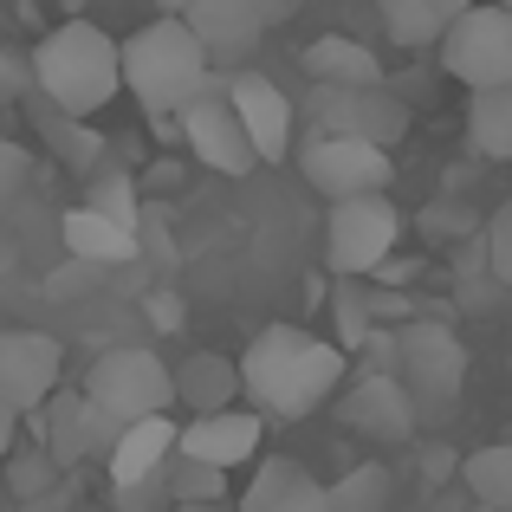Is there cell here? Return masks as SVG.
Masks as SVG:
<instances>
[{
  "mask_svg": "<svg viewBox=\"0 0 512 512\" xmlns=\"http://www.w3.org/2000/svg\"><path fill=\"white\" fill-rule=\"evenodd\" d=\"M234 363H240V402H253L260 415H279V422L318 415L350 370L344 350L305 325H260Z\"/></svg>",
  "mask_w": 512,
  "mask_h": 512,
  "instance_id": "6da1fadb",
  "label": "cell"
},
{
  "mask_svg": "<svg viewBox=\"0 0 512 512\" xmlns=\"http://www.w3.org/2000/svg\"><path fill=\"white\" fill-rule=\"evenodd\" d=\"M117 85L143 104L150 124H169L188 98L221 91V72L208 65L201 39L182 26V13H156L130 39H117Z\"/></svg>",
  "mask_w": 512,
  "mask_h": 512,
  "instance_id": "7a4b0ae2",
  "label": "cell"
},
{
  "mask_svg": "<svg viewBox=\"0 0 512 512\" xmlns=\"http://www.w3.org/2000/svg\"><path fill=\"white\" fill-rule=\"evenodd\" d=\"M33 91L46 104H59L65 117H98L117 98V39L98 20L72 13L33 46Z\"/></svg>",
  "mask_w": 512,
  "mask_h": 512,
  "instance_id": "3957f363",
  "label": "cell"
},
{
  "mask_svg": "<svg viewBox=\"0 0 512 512\" xmlns=\"http://www.w3.org/2000/svg\"><path fill=\"white\" fill-rule=\"evenodd\" d=\"M435 59L461 91L512 85V13L500 0H467V7L441 26Z\"/></svg>",
  "mask_w": 512,
  "mask_h": 512,
  "instance_id": "277c9868",
  "label": "cell"
},
{
  "mask_svg": "<svg viewBox=\"0 0 512 512\" xmlns=\"http://www.w3.org/2000/svg\"><path fill=\"white\" fill-rule=\"evenodd\" d=\"M402 240V208L383 195H344L331 201V221H325V266L338 279H370L376 266L396 253Z\"/></svg>",
  "mask_w": 512,
  "mask_h": 512,
  "instance_id": "5b68a950",
  "label": "cell"
},
{
  "mask_svg": "<svg viewBox=\"0 0 512 512\" xmlns=\"http://www.w3.org/2000/svg\"><path fill=\"white\" fill-rule=\"evenodd\" d=\"M383 350H389V363H396L389 376L409 389V402H448V396H461V383H467V344L454 338L441 318H415V325L389 331Z\"/></svg>",
  "mask_w": 512,
  "mask_h": 512,
  "instance_id": "8992f818",
  "label": "cell"
},
{
  "mask_svg": "<svg viewBox=\"0 0 512 512\" xmlns=\"http://www.w3.org/2000/svg\"><path fill=\"white\" fill-rule=\"evenodd\" d=\"M85 396L98 402V415H111L117 428L137 422V415L175 409V389H169V363L156 357L150 344H124V350H104L85 376Z\"/></svg>",
  "mask_w": 512,
  "mask_h": 512,
  "instance_id": "52a82bcc",
  "label": "cell"
},
{
  "mask_svg": "<svg viewBox=\"0 0 512 512\" xmlns=\"http://www.w3.org/2000/svg\"><path fill=\"white\" fill-rule=\"evenodd\" d=\"M305 124L389 150V143L409 137V104L389 91V78H376V85H318V91H305Z\"/></svg>",
  "mask_w": 512,
  "mask_h": 512,
  "instance_id": "ba28073f",
  "label": "cell"
},
{
  "mask_svg": "<svg viewBox=\"0 0 512 512\" xmlns=\"http://www.w3.org/2000/svg\"><path fill=\"white\" fill-rule=\"evenodd\" d=\"M305 169V182L318 188L325 201L344 195H383L396 182V163H389L383 143H363V137H338V130H312L305 150H292Z\"/></svg>",
  "mask_w": 512,
  "mask_h": 512,
  "instance_id": "9c48e42d",
  "label": "cell"
},
{
  "mask_svg": "<svg viewBox=\"0 0 512 512\" xmlns=\"http://www.w3.org/2000/svg\"><path fill=\"white\" fill-rule=\"evenodd\" d=\"M20 422H33V441L52 454L59 467H91V461H104L111 454V435H117V422L111 415H98V402L85 396V389H52L39 409H26Z\"/></svg>",
  "mask_w": 512,
  "mask_h": 512,
  "instance_id": "30bf717a",
  "label": "cell"
},
{
  "mask_svg": "<svg viewBox=\"0 0 512 512\" xmlns=\"http://www.w3.org/2000/svg\"><path fill=\"white\" fill-rule=\"evenodd\" d=\"M221 98L234 104V117H240V130H247L260 163H292V124H299V111H292V98L266 72H253V59L221 78Z\"/></svg>",
  "mask_w": 512,
  "mask_h": 512,
  "instance_id": "8fae6325",
  "label": "cell"
},
{
  "mask_svg": "<svg viewBox=\"0 0 512 512\" xmlns=\"http://www.w3.org/2000/svg\"><path fill=\"white\" fill-rule=\"evenodd\" d=\"M169 124L182 130L188 156H195L201 169H214V175H253V163H260V156H253V143H247V130H240V117H234V104H227L221 91L188 98Z\"/></svg>",
  "mask_w": 512,
  "mask_h": 512,
  "instance_id": "7c38bea8",
  "label": "cell"
},
{
  "mask_svg": "<svg viewBox=\"0 0 512 512\" xmlns=\"http://www.w3.org/2000/svg\"><path fill=\"white\" fill-rule=\"evenodd\" d=\"M65 383V344L46 331H0V402L13 415L39 409Z\"/></svg>",
  "mask_w": 512,
  "mask_h": 512,
  "instance_id": "4fadbf2b",
  "label": "cell"
},
{
  "mask_svg": "<svg viewBox=\"0 0 512 512\" xmlns=\"http://www.w3.org/2000/svg\"><path fill=\"white\" fill-rule=\"evenodd\" d=\"M260 441H266V415H260V409H240V402H227V409H208V415H188V422H175V454H201V461L227 467V474L253 467Z\"/></svg>",
  "mask_w": 512,
  "mask_h": 512,
  "instance_id": "5bb4252c",
  "label": "cell"
},
{
  "mask_svg": "<svg viewBox=\"0 0 512 512\" xmlns=\"http://www.w3.org/2000/svg\"><path fill=\"white\" fill-rule=\"evenodd\" d=\"M175 13H182V26L201 39V52H208L214 72H234V65L253 59V46H260V13H253V0H175Z\"/></svg>",
  "mask_w": 512,
  "mask_h": 512,
  "instance_id": "9a60e30c",
  "label": "cell"
},
{
  "mask_svg": "<svg viewBox=\"0 0 512 512\" xmlns=\"http://www.w3.org/2000/svg\"><path fill=\"white\" fill-rule=\"evenodd\" d=\"M338 422L350 428V435H370V441H409L415 435V402H409V389H402L389 370H376V376H357V383L344 389Z\"/></svg>",
  "mask_w": 512,
  "mask_h": 512,
  "instance_id": "2e32d148",
  "label": "cell"
},
{
  "mask_svg": "<svg viewBox=\"0 0 512 512\" xmlns=\"http://www.w3.org/2000/svg\"><path fill=\"white\" fill-rule=\"evenodd\" d=\"M240 512H331L325 500V480L312 474L305 461H292V454H253V480L240 487Z\"/></svg>",
  "mask_w": 512,
  "mask_h": 512,
  "instance_id": "e0dca14e",
  "label": "cell"
},
{
  "mask_svg": "<svg viewBox=\"0 0 512 512\" xmlns=\"http://www.w3.org/2000/svg\"><path fill=\"white\" fill-rule=\"evenodd\" d=\"M169 389H175V409L188 415H208L240 402V363L221 357V350H188L182 363H169Z\"/></svg>",
  "mask_w": 512,
  "mask_h": 512,
  "instance_id": "ac0fdd59",
  "label": "cell"
},
{
  "mask_svg": "<svg viewBox=\"0 0 512 512\" xmlns=\"http://www.w3.org/2000/svg\"><path fill=\"white\" fill-rule=\"evenodd\" d=\"M59 240L72 247V260H85V266H130L143 253L137 227L111 221V214H98V208H72L59 221Z\"/></svg>",
  "mask_w": 512,
  "mask_h": 512,
  "instance_id": "d6986e66",
  "label": "cell"
},
{
  "mask_svg": "<svg viewBox=\"0 0 512 512\" xmlns=\"http://www.w3.org/2000/svg\"><path fill=\"white\" fill-rule=\"evenodd\" d=\"M299 65H305L312 85H376L383 78V59L350 33H325L312 46H299Z\"/></svg>",
  "mask_w": 512,
  "mask_h": 512,
  "instance_id": "ffe728a7",
  "label": "cell"
},
{
  "mask_svg": "<svg viewBox=\"0 0 512 512\" xmlns=\"http://www.w3.org/2000/svg\"><path fill=\"white\" fill-rule=\"evenodd\" d=\"M26 111H33V124H39V137H46V150L59 156L65 169H78V175H91L104 163V143L91 137V117H65L59 104H46L33 91V98H26Z\"/></svg>",
  "mask_w": 512,
  "mask_h": 512,
  "instance_id": "44dd1931",
  "label": "cell"
},
{
  "mask_svg": "<svg viewBox=\"0 0 512 512\" xmlns=\"http://www.w3.org/2000/svg\"><path fill=\"white\" fill-rule=\"evenodd\" d=\"M383 7V26L402 52H428L441 39V26L467 7V0H376Z\"/></svg>",
  "mask_w": 512,
  "mask_h": 512,
  "instance_id": "7402d4cb",
  "label": "cell"
},
{
  "mask_svg": "<svg viewBox=\"0 0 512 512\" xmlns=\"http://www.w3.org/2000/svg\"><path fill=\"white\" fill-rule=\"evenodd\" d=\"M467 143L487 163H506L512 156V85H487L467 98Z\"/></svg>",
  "mask_w": 512,
  "mask_h": 512,
  "instance_id": "603a6c76",
  "label": "cell"
},
{
  "mask_svg": "<svg viewBox=\"0 0 512 512\" xmlns=\"http://www.w3.org/2000/svg\"><path fill=\"white\" fill-rule=\"evenodd\" d=\"M59 474H65V467L52 461L39 441H26V435L13 441L7 454H0V493H7V506H20V500H33V493H46Z\"/></svg>",
  "mask_w": 512,
  "mask_h": 512,
  "instance_id": "cb8c5ba5",
  "label": "cell"
},
{
  "mask_svg": "<svg viewBox=\"0 0 512 512\" xmlns=\"http://www.w3.org/2000/svg\"><path fill=\"white\" fill-rule=\"evenodd\" d=\"M331 512H389V500H396V474H389L383 461H357L344 480H331L325 487Z\"/></svg>",
  "mask_w": 512,
  "mask_h": 512,
  "instance_id": "d4e9b609",
  "label": "cell"
},
{
  "mask_svg": "<svg viewBox=\"0 0 512 512\" xmlns=\"http://www.w3.org/2000/svg\"><path fill=\"white\" fill-rule=\"evenodd\" d=\"M163 487H169V506H188V500H227L234 493V474L201 454H169L163 461Z\"/></svg>",
  "mask_w": 512,
  "mask_h": 512,
  "instance_id": "484cf974",
  "label": "cell"
},
{
  "mask_svg": "<svg viewBox=\"0 0 512 512\" xmlns=\"http://www.w3.org/2000/svg\"><path fill=\"white\" fill-rule=\"evenodd\" d=\"M461 487L474 493V506H493V512L512 506V448H506V441L467 454V461H461Z\"/></svg>",
  "mask_w": 512,
  "mask_h": 512,
  "instance_id": "4316f807",
  "label": "cell"
},
{
  "mask_svg": "<svg viewBox=\"0 0 512 512\" xmlns=\"http://www.w3.org/2000/svg\"><path fill=\"white\" fill-rule=\"evenodd\" d=\"M85 208H98V214H111V221H124V227H137V175L130 169H91V201Z\"/></svg>",
  "mask_w": 512,
  "mask_h": 512,
  "instance_id": "83f0119b",
  "label": "cell"
},
{
  "mask_svg": "<svg viewBox=\"0 0 512 512\" xmlns=\"http://www.w3.org/2000/svg\"><path fill=\"white\" fill-rule=\"evenodd\" d=\"M338 350H363L370 344V331H376V318H370V292H357V279H338Z\"/></svg>",
  "mask_w": 512,
  "mask_h": 512,
  "instance_id": "f1b7e54d",
  "label": "cell"
},
{
  "mask_svg": "<svg viewBox=\"0 0 512 512\" xmlns=\"http://www.w3.org/2000/svg\"><path fill=\"white\" fill-rule=\"evenodd\" d=\"M26 182H33V156H26V143L0 137V214L26 195Z\"/></svg>",
  "mask_w": 512,
  "mask_h": 512,
  "instance_id": "f546056e",
  "label": "cell"
},
{
  "mask_svg": "<svg viewBox=\"0 0 512 512\" xmlns=\"http://www.w3.org/2000/svg\"><path fill=\"white\" fill-rule=\"evenodd\" d=\"M78 500H85V467H65V474L52 480L46 493H33V500H20L13 512H72Z\"/></svg>",
  "mask_w": 512,
  "mask_h": 512,
  "instance_id": "4dcf8cb0",
  "label": "cell"
},
{
  "mask_svg": "<svg viewBox=\"0 0 512 512\" xmlns=\"http://www.w3.org/2000/svg\"><path fill=\"white\" fill-rule=\"evenodd\" d=\"M111 506L117 512H163L169 506L163 474H150V480H111Z\"/></svg>",
  "mask_w": 512,
  "mask_h": 512,
  "instance_id": "1f68e13d",
  "label": "cell"
},
{
  "mask_svg": "<svg viewBox=\"0 0 512 512\" xmlns=\"http://www.w3.org/2000/svg\"><path fill=\"white\" fill-rule=\"evenodd\" d=\"M487 273L500 279H512V208H493L487 214Z\"/></svg>",
  "mask_w": 512,
  "mask_h": 512,
  "instance_id": "d6a6232c",
  "label": "cell"
},
{
  "mask_svg": "<svg viewBox=\"0 0 512 512\" xmlns=\"http://www.w3.org/2000/svg\"><path fill=\"white\" fill-rule=\"evenodd\" d=\"M253 13H260V26L273 33V26H292L305 13V0H253Z\"/></svg>",
  "mask_w": 512,
  "mask_h": 512,
  "instance_id": "836d02e7",
  "label": "cell"
},
{
  "mask_svg": "<svg viewBox=\"0 0 512 512\" xmlns=\"http://www.w3.org/2000/svg\"><path fill=\"white\" fill-rule=\"evenodd\" d=\"M163 512H240V506H234V493H227V500H188V506H163Z\"/></svg>",
  "mask_w": 512,
  "mask_h": 512,
  "instance_id": "e575fe53",
  "label": "cell"
},
{
  "mask_svg": "<svg viewBox=\"0 0 512 512\" xmlns=\"http://www.w3.org/2000/svg\"><path fill=\"white\" fill-rule=\"evenodd\" d=\"M13 441H20V415H13V409H7V402H0V454H7V448H13Z\"/></svg>",
  "mask_w": 512,
  "mask_h": 512,
  "instance_id": "d590c367",
  "label": "cell"
},
{
  "mask_svg": "<svg viewBox=\"0 0 512 512\" xmlns=\"http://www.w3.org/2000/svg\"><path fill=\"white\" fill-rule=\"evenodd\" d=\"M0 512H13V506H7V493H0Z\"/></svg>",
  "mask_w": 512,
  "mask_h": 512,
  "instance_id": "8d00e7d4",
  "label": "cell"
},
{
  "mask_svg": "<svg viewBox=\"0 0 512 512\" xmlns=\"http://www.w3.org/2000/svg\"><path fill=\"white\" fill-rule=\"evenodd\" d=\"M344 7H363V0H344Z\"/></svg>",
  "mask_w": 512,
  "mask_h": 512,
  "instance_id": "74e56055",
  "label": "cell"
},
{
  "mask_svg": "<svg viewBox=\"0 0 512 512\" xmlns=\"http://www.w3.org/2000/svg\"><path fill=\"white\" fill-rule=\"evenodd\" d=\"M474 512H493V506H474Z\"/></svg>",
  "mask_w": 512,
  "mask_h": 512,
  "instance_id": "f35d334b",
  "label": "cell"
}]
</instances>
